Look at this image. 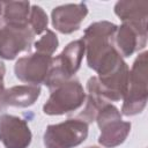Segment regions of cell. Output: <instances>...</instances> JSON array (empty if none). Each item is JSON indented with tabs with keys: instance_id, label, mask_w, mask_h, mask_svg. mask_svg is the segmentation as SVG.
Instances as JSON below:
<instances>
[{
	"instance_id": "cell-2",
	"label": "cell",
	"mask_w": 148,
	"mask_h": 148,
	"mask_svg": "<svg viewBox=\"0 0 148 148\" xmlns=\"http://www.w3.org/2000/svg\"><path fill=\"white\" fill-rule=\"evenodd\" d=\"M147 99V52L145 51L136 57L130 72L128 87L123 98L121 113L127 117L141 113L146 108Z\"/></svg>"
},
{
	"instance_id": "cell-11",
	"label": "cell",
	"mask_w": 148,
	"mask_h": 148,
	"mask_svg": "<svg viewBox=\"0 0 148 148\" xmlns=\"http://www.w3.org/2000/svg\"><path fill=\"white\" fill-rule=\"evenodd\" d=\"M88 14L86 3H68L53 8L51 13L52 25L61 34H72L80 29V25Z\"/></svg>"
},
{
	"instance_id": "cell-15",
	"label": "cell",
	"mask_w": 148,
	"mask_h": 148,
	"mask_svg": "<svg viewBox=\"0 0 148 148\" xmlns=\"http://www.w3.org/2000/svg\"><path fill=\"white\" fill-rule=\"evenodd\" d=\"M47 15L44 9L37 5L30 7V15H29V27L31 28L32 32L36 35H40L42 32L46 31L47 28Z\"/></svg>"
},
{
	"instance_id": "cell-12",
	"label": "cell",
	"mask_w": 148,
	"mask_h": 148,
	"mask_svg": "<svg viewBox=\"0 0 148 148\" xmlns=\"http://www.w3.org/2000/svg\"><path fill=\"white\" fill-rule=\"evenodd\" d=\"M116 15L123 21L135 25L147 27L148 1L146 0H121L114 5Z\"/></svg>"
},
{
	"instance_id": "cell-4",
	"label": "cell",
	"mask_w": 148,
	"mask_h": 148,
	"mask_svg": "<svg viewBox=\"0 0 148 148\" xmlns=\"http://www.w3.org/2000/svg\"><path fill=\"white\" fill-rule=\"evenodd\" d=\"M43 106V111L49 116H60L77 110L86 99V92L77 79H71L54 89Z\"/></svg>"
},
{
	"instance_id": "cell-18",
	"label": "cell",
	"mask_w": 148,
	"mask_h": 148,
	"mask_svg": "<svg viewBox=\"0 0 148 148\" xmlns=\"http://www.w3.org/2000/svg\"><path fill=\"white\" fill-rule=\"evenodd\" d=\"M87 148H99V147H97V146H89V147H87Z\"/></svg>"
},
{
	"instance_id": "cell-8",
	"label": "cell",
	"mask_w": 148,
	"mask_h": 148,
	"mask_svg": "<svg viewBox=\"0 0 148 148\" xmlns=\"http://www.w3.org/2000/svg\"><path fill=\"white\" fill-rule=\"evenodd\" d=\"M52 56L42 54L38 52L20 58L15 66V76L25 83L38 86L44 83L52 65Z\"/></svg>"
},
{
	"instance_id": "cell-3",
	"label": "cell",
	"mask_w": 148,
	"mask_h": 148,
	"mask_svg": "<svg viewBox=\"0 0 148 148\" xmlns=\"http://www.w3.org/2000/svg\"><path fill=\"white\" fill-rule=\"evenodd\" d=\"M84 56V44L82 39H76L67 46L52 60L47 77L44 82L50 90L68 81L79 71Z\"/></svg>"
},
{
	"instance_id": "cell-7",
	"label": "cell",
	"mask_w": 148,
	"mask_h": 148,
	"mask_svg": "<svg viewBox=\"0 0 148 148\" xmlns=\"http://www.w3.org/2000/svg\"><path fill=\"white\" fill-rule=\"evenodd\" d=\"M35 34L29 24L10 23L0 17V57L2 59H15L21 52L29 51Z\"/></svg>"
},
{
	"instance_id": "cell-1",
	"label": "cell",
	"mask_w": 148,
	"mask_h": 148,
	"mask_svg": "<svg viewBox=\"0 0 148 148\" xmlns=\"http://www.w3.org/2000/svg\"><path fill=\"white\" fill-rule=\"evenodd\" d=\"M117 28L109 21L94 22L84 30L81 38L84 44L87 64L98 74L97 76L113 72L124 62L113 43Z\"/></svg>"
},
{
	"instance_id": "cell-16",
	"label": "cell",
	"mask_w": 148,
	"mask_h": 148,
	"mask_svg": "<svg viewBox=\"0 0 148 148\" xmlns=\"http://www.w3.org/2000/svg\"><path fill=\"white\" fill-rule=\"evenodd\" d=\"M58 45H59V40L57 35L52 30L46 29V31H44V35L37 42H35L34 47L38 53L52 56L53 52L58 49Z\"/></svg>"
},
{
	"instance_id": "cell-5",
	"label": "cell",
	"mask_w": 148,
	"mask_h": 148,
	"mask_svg": "<svg viewBox=\"0 0 148 148\" xmlns=\"http://www.w3.org/2000/svg\"><path fill=\"white\" fill-rule=\"evenodd\" d=\"M88 136V124L77 118L49 125L44 133L45 148H74Z\"/></svg>"
},
{
	"instance_id": "cell-13",
	"label": "cell",
	"mask_w": 148,
	"mask_h": 148,
	"mask_svg": "<svg viewBox=\"0 0 148 148\" xmlns=\"http://www.w3.org/2000/svg\"><path fill=\"white\" fill-rule=\"evenodd\" d=\"M40 95V87L32 84L14 86L5 90V103L8 106L28 108L32 105Z\"/></svg>"
},
{
	"instance_id": "cell-19",
	"label": "cell",
	"mask_w": 148,
	"mask_h": 148,
	"mask_svg": "<svg viewBox=\"0 0 148 148\" xmlns=\"http://www.w3.org/2000/svg\"><path fill=\"white\" fill-rule=\"evenodd\" d=\"M0 14H1V2H0Z\"/></svg>"
},
{
	"instance_id": "cell-14",
	"label": "cell",
	"mask_w": 148,
	"mask_h": 148,
	"mask_svg": "<svg viewBox=\"0 0 148 148\" xmlns=\"http://www.w3.org/2000/svg\"><path fill=\"white\" fill-rule=\"evenodd\" d=\"M30 3L28 1H7L1 2L0 17L10 23L29 24Z\"/></svg>"
},
{
	"instance_id": "cell-17",
	"label": "cell",
	"mask_w": 148,
	"mask_h": 148,
	"mask_svg": "<svg viewBox=\"0 0 148 148\" xmlns=\"http://www.w3.org/2000/svg\"><path fill=\"white\" fill-rule=\"evenodd\" d=\"M5 72H6V68H5V65L2 61H0V112L5 111L7 105L5 103V86H3V76H5Z\"/></svg>"
},
{
	"instance_id": "cell-9",
	"label": "cell",
	"mask_w": 148,
	"mask_h": 148,
	"mask_svg": "<svg viewBox=\"0 0 148 148\" xmlns=\"http://www.w3.org/2000/svg\"><path fill=\"white\" fill-rule=\"evenodd\" d=\"M32 139L28 123L16 116H0V141L6 148H27Z\"/></svg>"
},
{
	"instance_id": "cell-6",
	"label": "cell",
	"mask_w": 148,
	"mask_h": 148,
	"mask_svg": "<svg viewBox=\"0 0 148 148\" xmlns=\"http://www.w3.org/2000/svg\"><path fill=\"white\" fill-rule=\"evenodd\" d=\"M97 125L101 130L98 142L108 148L121 145L131 131V123L121 119L120 111L112 104L104 105L96 116Z\"/></svg>"
},
{
	"instance_id": "cell-10",
	"label": "cell",
	"mask_w": 148,
	"mask_h": 148,
	"mask_svg": "<svg viewBox=\"0 0 148 148\" xmlns=\"http://www.w3.org/2000/svg\"><path fill=\"white\" fill-rule=\"evenodd\" d=\"M114 47L120 57H130L134 52L142 50L147 44V27L135 25L123 22L117 28L114 38Z\"/></svg>"
}]
</instances>
